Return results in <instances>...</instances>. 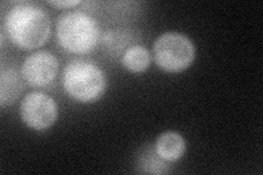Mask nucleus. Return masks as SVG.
<instances>
[{"label":"nucleus","mask_w":263,"mask_h":175,"mask_svg":"<svg viewBox=\"0 0 263 175\" xmlns=\"http://www.w3.org/2000/svg\"><path fill=\"white\" fill-rule=\"evenodd\" d=\"M4 29L15 46L31 51L46 43L51 34V21L43 8L22 3L6 12Z\"/></svg>","instance_id":"obj_1"},{"label":"nucleus","mask_w":263,"mask_h":175,"mask_svg":"<svg viewBox=\"0 0 263 175\" xmlns=\"http://www.w3.org/2000/svg\"><path fill=\"white\" fill-rule=\"evenodd\" d=\"M100 35L98 22L84 11L66 12L60 16L56 24L57 41L69 53H90L98 45Z\"/></svg>","instance_id":"obj_2"},{"label":"nucleus","mask_w":263,"mask_h":175,"mask_svg":"<svg viewBox=\"0 0 263 175\" xmlns=\"http://www.w3.org/2000/svg\"><path fill=\"white\" fill-rule=\"evenodd\" d=\"M63 87L71 99L81 103H93L106 89V79L97 65L86 61H72L63 72Z\"/></svg>","instance_id":"obj_3"},{"label":"nucleus","mask_w":263,"mask_h":175,"mask_svg":"<svg viewBox=\"0 0 263 175\" xmlns=\"http://www.w3.org/2000/svg\"><path fill=\"white\" fill-rule=\"evenodd\" d=\"M154 58L159 68L170 73L185 70L195 57V47L186 35L167 32L155 41Z\"/></svg>","instance_id":"obj_4"},{"label":"nucleus","mask_w":263,"mask_h":175,"mask_svg":"<svg viewBox=\"0 0 263 175\" xmlns=\"http://www.w3.org/2000/svg\"><path fill=\"white\" fill-rule=\"evenodd\" d=\"M20 115L23 123L34 130H45L56 122L59 110L54 100L34 91L23 98L20 104Z\"/></svg>","instance_id":"obj_5"},{"label":"nucleus","mask_w":263,"mask_h":175,"mask_svg":"<svg viewBox=\"0 0 263 175\" xmlns=\"http://www.w3.org/2000/svg\"><path fill=\"white\" fill-rule=\"evenodd\" d=\"M59 72V61L46 51H40L29 55L24 60L21 73L30 86L44 88L51 85Z\"/></svg>","instance_id":"obj_6"},{"label":"nucleus","mask_w":263,"mask_h":175,"mask_svg":"<svg viewBox=\"0 0 263 175\" xmlns=\"http://www.w3.org/2000/svg\"><path fill=\"white\" fill-rule=\"evenodd\" d=\"M138 40L134 33L126 29H114L106 31L102 36L103 49L112 58L123 56L127 48L133 46Z\"/></svg>","instance_id":"obj_7"},{"label":"nucleus","mask_w":263,"mask_h":175,"mask_svg":"<svg viewBox=\"0 0 263 175\" xmlns=\"http://www.w3.org/2000/svg\"><path fill=\"white\" fill-rule=\"evenodd\" d=\"M155 150L163 160L175 162L184 154L185 140L177 131H166L156 141Z\"/></svg>","instance_id":"obj_8"},{"label":"nucleus","mask_w":263,"mask_h":175,"mask_svg":"<svg viewBox=\"0 0 263 175\" xmlns=\"http://www.w3.org/2000/svg\"><path fill=\"white\" fill-rule=\"evenodd\" d=\"M22 81L14 68H3L0 77V104L2 107L11 105L22 91Z\"/></svg>","instance_id":"obj_9"},{"label":"nucleus","mask_w":263,"mask_h":175,"mask_svg":"<svg viewBox=\"0 0 263 175\" xmlns=\"http://www.w3.org/2000/svg\"><path fill=\"white\" fill-rule=\"evenodd\" d=\"M122 64L128 71L133 73L144 72L151 65L149 51L139 44L130 46L123 54Z\"/></svg>","instance_id":"obj_10"},{"label":"nucleus","mask_w":263,"mask_h":175,"mask_svg":"<svg viewBox=\"0 0 263 175\" xmlns=\"http://www.w3.org/2000/svg\"><path fill=\"white\" fill-rule=\"evenodd\" d=\"M138 166L142 172L153 173V174H163L169 172L168 161L163 160L162 158L156 152L155 148L145 150L141 154L138 161Z\"/></svg>","instance_id":"obj_11"},{"label":"nucleus","mask_w":263,"mask_h":175,"mask_svg":"<svg viewBox=\"0 0 263 175\" xmlns=\"http://www.w3.org/2000/svg\"><path fill=\"white\" fill-rule=\"evenodd\" d=\"M49 5L55 6V7H59V8H68V7H75L77 5H80L81 2L79 0H68V2H48Z\"/></svg>","instance_id":"obj_12"}]
</instances>
